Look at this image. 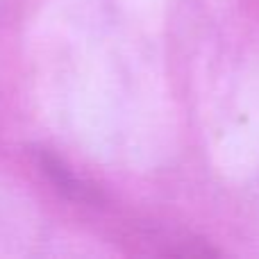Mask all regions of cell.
<instances>
[{
    "instance_id": "cell-1",
    "label": "cell",
    "mask_w": 259,
    "mask_h": 259,
    "mask_svg": "<svg viewBox=\"0 0 259 259\" xmlns=\"http://www.w3.org/2000/svg\"><path fill=\"white\" fill-rule=\"evenodd\" d=\"M41 168H44V173L57 184V189H62L68 198H73V200H87V202L96 200L94 189L87 187L77 175H73L71 170H68V166H64L62 161H59L57 157H53L50 152H44V155H41Z\"/></svg>"
}]
</instances>
